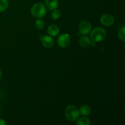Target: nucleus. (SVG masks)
<instances>
[{"label":"nucleus","mask_w":125,"mask_h":125,"mask_svg":"<svg viewBox=\"0 0 125 125\" xmlns=\"http://www.w3.org/2000/svg\"><path fill=\"white\" fill-rule=\"evenodd\" d=\"M59 31V28L56 24H51V25L49 26L47 29L48 33L51 37H55L58 35Z\"/></svg>","instance_id":"6e6552de"},{"label":"nucleus","mask_w":125,"mask_h":125,"mask_svg":"<svg viewBox=\"0 0 125 125\" xmlns=\"http://www.w3.org/2000/svg\"><path fill=\"white\" fill-rule=\"evenodd\" d=\"M79 114L81 115L82 116L87 117L91 113V108L87 105H83L79 108Z\"/></svg>","instance_id":"9b49d317"},{"label":"nucleus","mask_w":125,"mask_h":125,"mask_svg":"<svg viewBox=\"0 0 125 125\" xmlns=\"http://www.w3.org/2000/svg\"><path fill=\"white\" fill-rule=\"evenodd\" d=\"M61 12L58 9L53 10L52 13H51V17L54 20H57L61 17Z\"/></svg>","instance_id":"dca6fc26"},{"label":"nucleus","mask_w":125,"mask_h":125,"mask_svg":"<svg viewBox=\"0 0 125 125\" xmlns=\"http://www.w3.org/2000/svg\"><path fill=\"white\" fill-rule=\"evenodd\" d=\"M31 15L35 18H40L45 17L46 13V6L42 3H36L33 5L31 9Z\"/></svg>","instance_id":"7ed1b4c3"},{"label":"nucleus","mask_w":125,"mask_h":125,"mask_svg":"<svg viewBox=\"0 0 125 125\" xmlns=\"http://www.w3.org/2000/svg\"><path fill=\"white\" fill-rule=\"evenodd\" d=\"M6 123L3 119H0V125H6Z\"/></svg>","instance_id":"f3484780"},{"label":"nucleus","mask_w":125,"mask_h":125,"mask_svg":"<svg viewBox=\"0 0 125 125\" xmlns=\"http://www.w3.org/2000/svg\"><path fill=\"white\" fill-rule=\"evenodd\" d=\"M65 115L70 122H75L80 115L79 109L74 105H68L65 109Z\"/></svg>","instance_id":"f03ea898"},{"label":"nucleus","mask_w":125,"mask_h":125,"mask_svg":"<svg viewBox=\"0 0 125 125\" xmlns=\"http://www.w3.org/2000/svg\"><path fill=\"white\" fill-rule=\"evenodd\" d=\"M42 44L46 48H51L54 46V41L50 35H45L42 38Z\"/></svg>","instance_id":"0eeeda50"},{"label":"nucleus","mask_w":125,"mask_h":125,"mask_svg":"<svg viewBox=\"0 0 125 125\" xmlns=\"http://www.w3.org/2000/svg\"><path fill=\"white\" fill-rule=\"evenodd\" d=\"M118 37L120 40H122L123 42L125 41V27L124 26H122L118 31Z\"/></svg>","instance_id":"4468645a"},{"label":"nucleus","mask_w":125,"mask_h":125,"mask_svg":"<svg viewBox=\"0 0 125 125\" xmlns=\"http://www.w3.org/2000/svg\"><path fill=\"white\" fill-rule=\"evenodd\" d=\"M57 43L60 47L65 48L69 46L70 43V37L68 34H63L57 39Z\"/></svg>","instance_id":"39448f33"},{"label":"nucleus","mask_w":125,"mask_h":125,"mask_svg":"<svg viewBox=\"0 0 125 125\" xmlns=\"http://www.w3.org/2000/svg\"><path fill=\"white\" fill-rule=\"evenodd\" d=\"M76 124L78 125H90V121L87 117L83 116L81 118H78L77 120Z\"/></svg>","instance_id":"f8f14e48"},{"label":"nucleus","mask_w":125,"mask_h":125,"mask_svg":"<svg viewBox=\"0 0 125 125\" xmlns=\"http://www.w3.org/2000/svg\"><path fill=\"white\" fill-rule=\"evenodd\" d=\"M92 30V24L90 21L87 20L81 22L79 25V34L83 35H86L90 34Z\"/></svg>","instance_id":"20e7f679"},{"label":"nucleus","mask_w":125,"mask_h":125,"mask_svg":"<svg viewBox=\"0 0 125 125\" xmlns=\"http://www.w3.org/2000/svg\"><path fill=\"white\" fill-rule=\"evenodd\" d=\"M9 7L8 0H0V12H2L7 9Z\"/></svg>","instance_id":"ddd939ff"},{"label":"nucleus","mask_w":125,"mask_h":125,"mask_svg":"<svg viewBox=\"0 0 125 125\" xmlns=\"http://www.w3.org/2000/svg\"><path fill=\"white\" fill-rule=\"evenodd\" d=\"M106 31L101 27H97L90 31V39L94 42H100L104 40L106 37Z\"/></svg>","instance_id":"f257e3e1"},{"label":"nucleus","mask_w":125,"mask_h":125,"mask_svg":"<svg viewBox=\"0 0 125 125\" xmlns=\"http://www.w3.org/2000/svg\"><path fill=\"white\" fill-rule=\"evenodd\" d=\"M44 26H45V21L43 20L38 18L35 21V27H36L37 29H43Z\"/></svg>","instance_id":"2eb2a0df"},{"label":"nucleus","mask_w":125,"mask_h":125,"mask_svg":"<svg viewBox=\"0 0 125 125\" xmlns=\"http://www.w3.org/2000/svg\"><path fill=\"white\" fill-rule=\"evenodd\" d=\"M1 112V105H0V112Z\"/></svg>","instance_id":"6ab92c4d"},{"label":"nucleus","mask_w":125,"mask_h":125,"mask_svg":"<svg viewBox=\"0 0 125 125\" xmlns=\"http://www.w3.org/2000/svg\"><path fill=\"white\" fill-rule=\"evenodd\" d=\"M90 42H91V39L87 36H83L79 39V43L81 47L83 48H86L89 47V45H90Z\"/></svg>","instance_id":"1a4fd4ad"},{"label":"nucleus","mask_w":125,"mask_h":125,"mask_svg":"<svg viewBox=\"0 0 125 125\" xmlns=\"http://www.w3.org/2000/svg\"><path fill=\"white\" fill-rule=\"evenodd\" d=\"M46 6L51 10L56 9L59 6L58 0H45Z\"/></svg>","instance_id":"9d476101"},{"label":"nucleus","mask_w":125,"mask_h":125,"mask_svg":"<svg viewBox=\"0 0 125 125\" xmlns=\"http://www.w3.org/2000/svg\"><path fill=\"white\" fill-rule=\"evenodd\" d=\"M1 78H2V72H1V70H0V80L1 79Z\"/></svg>","instance_id":"a211bd4d"},{"label":"nucleus","mask_w":125,"mask_h":125,"mask_svg":"<svg viewBox=\"0 0 125 125\" xmlns=\"http://www.w3.org/2000/svg\"><path fill=\"white\" fill-rule=\"evenodd\" d=\"M100 21L101 24L105 26H111L114 23L115 18L112 15L104 13L100 18Z\"/></svg>","instance_id":"423d86ee"}]
</instances>
